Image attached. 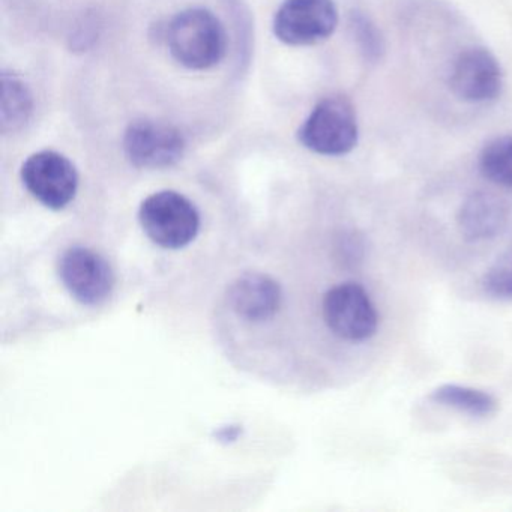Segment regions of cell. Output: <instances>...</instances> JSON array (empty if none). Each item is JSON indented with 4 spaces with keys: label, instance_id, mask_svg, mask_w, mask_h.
<instances>
[{
    "label": "cell",
    "instance_id": "1",
    "mask_svg": "<svg viewBox=\"0 0 512 512\" xmlns=\"http://www.w3.org/2000/svg\"><path fill=\"white\" fill-rule=\"evenodd\" d=\"M164 38L173 59L188 70H209L226 56V29L206 8H188L176 14Z\"/></svg>",
    "mask_w": 512,
    "mask_h": 512
},
{
    "label": "cell",
    "instance_id": "2",
    "mask_svg": "<svg viewBox=\"0 0 512 512\" xmlns=\"http://www.w3.org/2000/svg\"><path fill=\"white\" fill-rule=\"evenodd\" d=\"M304 148L323 157H343L358 145L359 127L352 101L343 95L323 98L298 131Z\"/></svg>",
    "mask_w": 512,
    "mask_h": 512
},
{
    "label": "cell",
    "instance_id": "3",
    "mask_svg": "<svg viewBox=\"0 0 512 512\" xmlns=\"http://www.w3.org/2000/svg\"><path fill=\"white\" fill-rule=\"evenodd\" d=\"M140 226L154 244L169 250L187 247L199 235L200 214L194 203L176 191H160L143 200Z\"/></svg>",
    "mask_w": 512,
    "mask_h": 512
},
{
    "label": "cell",
    "instance_id": "4",
    "mask_svg": "<svg viewBox=\"0 0 512 512\" xmlns=\"http://www.w3.org/2000/svg\"><path fill=\"white\" fill-rule=\"evenodd\" d=\"M323 319L337 337L353 343L370 340L379 328V313L367 290L358 283H341L323 296Z\"/></svg>",
    "mask_w": 512,
    "mask_h": 512
},
{
    "label": "cell",
    "instance_id": "5",
    "mask_svg": "<svg viewBox=\"0 0 512 512\" xmlns=\"http://www.w3.org/2000/svg\"><path fill=\"white\" fill-rule=\"evenodd\" d=\"M187 142L175 125L157 119H136L124 134V152L137 169L160 170L184 157Z\"/></svg>",
    "mask_w": 512,
    "mask_h": 512
},
{
    "label": "cell",
    "instance_id": "6",
    "mask_svg": "<svg viewBox=\"0 0 512 512\" xmlns=\"http://www.w3.org/2000/svg\"><path fill=\"white\" fill-rule=\"evenodd\" d=\"M338 25L334 0H284L274 16V35L287 46H314L328 40Z\"/></svg>",
    "mask_w": 512,
    "mask_h": 512
},
{
    "label": "cell",
    "instance_id": "7",
    "mask_svg": "<svg viewBox=\"0 0 512 512\" xmlns=\"http://www.w3.org/2000/svg\"><path fill=\"white\" fill-rule=\"evenodd\" d=\"M20 173L26 190L46 208L61 211L76 199L79 173L59 152H35L23 163Z\"/></svg>",
    "mask_w": 512,
    "mask_h": 512
},
{
    "label": "cell",
    "instance_id": "8",
    "mask_svg": "<svg viewBox=\"0 0 512 512\" xmlns=\"http://www.w3.org/2000/svg\"><path fill=\"white\" fill-rule=\"evenodd\" d=\"M59 277L80 304H103L112 295L115 274L101 254L86 247H71L59 259Z\"/></svg>",
    "mask_w": 512,
    "mask_h": 512
},
{
    "label": "cell",
    "instance_id": "9",
    "mask_svg": "<svg viewBox=\"0 0 512 512\" xmlns=\"http://www.w3.org/2000/svg\"><path fill=\"white\" fill-rule=\"evenodd\" d=\"M502 88V68L490 50L469 47L455 58L449 89L458 100L469 104L491 103L500 97Z\"/></svg>",
    "mask_w": 512,
    "mask_h": 512
},
{
    "label": "cell",
    "instance_id": "10",
    "mask_svg": "<svg viewBox=\"0 0 512 512\" xmlns=\"http://www.w3.org/2000/svg\"><path fill=\"white\" fill-rule=\"evenodd\" d=\"M283 295L274 278L259 272H248L233 281L229 302L233 311L247 322H265L275 316L281 307Z\"/></svg>",
    "mask_w": 512,
    "mask_h": 512
},
{
    "label": "cell",
    "instance_id": "11",
    "mask_svg": "<svg viewBox=\"0 0 512 512\" xmlns=\"http://www.w3.org/2000/svg\"><path fill=\"white\" fill-rule=\"evenodd\" d=\"M508 223V208L502 199L490 193H473L457 214L461 238L467 242H484L496 238Z\"/></svg>",
    "mask_w": 512,
    "mask_h": 512
},
{
    "label": "cell",
    "instance_id": "12",
    "mask_svg": "<svg viewBox=\"0 0 512 512\" xmlns=\"http://www.w3.org/2000/svg\"><path fill=\"white\" fill-rule=\"evenodd\" d=\"M32 113H34V97L28 83L17 74H2V104H0L2 133H19L31 121Z\"/></svg>",
    "mask_w": 512,
    "mask_h": 512
},
{
    "label": "cell",
    "instance_id": "13",
    "mask_svg": "<svg viewBox=\"0 0 512 512\" xmlns=\"http://www.w3.org/2000/svg\"><path fill=\"white\" fill-rule=\"evenodd\" d=\"M430 400L440 406L466 413L472 418H488L497 410V400L493 395L481 389L454 385V383L434 389L430 394Z\"/></svg>",
    "mask_w": 512,
    "mask_h": 512
},
{
    "label": "cell",
    "instance_id": "14",
    "mask_svg": "<svg viewBox=\"0 0 512 512\" xmlns=\"http://www.w3.org/2000/svg\"><path fill=\"white\" fill-rule=\"evenodd\" d=\"M478 166L487 181L512 190V134L490 140L479 154Z\"/></svg>",
    "mask_w": 512,
    "mask_h": 512
},
{
    "label": "cell",
    "instance_id": "15",
    "mask_svg": "<svg viewBox=\"0 0 512 512\" xmlns=\"http://www.w3.org/2000/svg\"><path fill=\"white\" fill-rule=\"evenodd\" d=\"M350 28H352L353 38L365 59L371 62L380 61L385 52V41H383L382 32L377 28L376 23L364 13L356 11L352 14Z\"/></svg>",
    "mask_w": 512,
    "mask_h": 512
},
{
    "label": "cell",
    "instance_id": "16",
    "mask_svg": "<svg viewBox=\"0 0 512 512\" xmlns=\"http://www.w3.org/2000/svg\"><path fill=\"white\" fill-rule=\"evenodd\" d=\"M482 289L490 298L512 301V248L497 257L482 278Z\"/></svg>",
    "mask_w": 512,
    "mask_h": 512
},
{
    "label": "cell",
    "instance_id": "17",
    "mask_svg": "<svg viewBox=\"0 0 512 512\" xmlns=\"http://www.w3.org/2000/svg\"><path fill=\"white\" fill-rule=\"evenodd\" d=\"M341 253L344 254V259L350 265H358L364 262L365 254H367V241L364 235L359 232L344 233L341 239Z\"/></svg>",
    "mask_w": 512,
    "mask_h": 512
}]
</instances>
